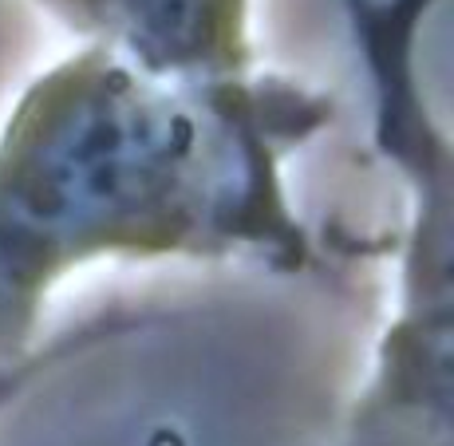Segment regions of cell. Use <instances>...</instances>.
<instances>
[{"label":"cell","mask_w":454,"mask_h":446,"mask_svg":"<svg viewBox=\"0 0 454 446\" xmlns=\"http://www.w3.org/2000/svg\"><path fill=\"white\" fill-rule=\"evenodd\" d=\"M332 119V91L269 64L166 80L75 43L40 67L0 115V379L87 269H312L289 170Z\"/></svg>","instance_id":"cell-1"},{"label":"cell","mask_w":454,"mask_h":446,"mask_svg":"<svg viewBox=\"0 0 454 446\" xmlns=\"http://www.w3.org/2000/svg\"><path fill=\"white\" fill-rule=\"evenodd\" d=\"M75 43L166 80H238L265 59L257 0H20Z\"/></svg>","instance_id":"cell-2"}]
</instances>
